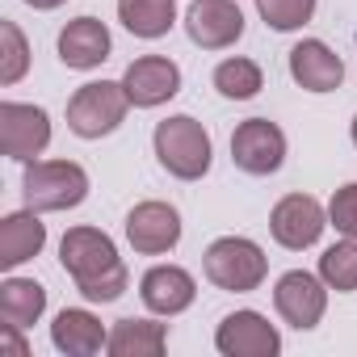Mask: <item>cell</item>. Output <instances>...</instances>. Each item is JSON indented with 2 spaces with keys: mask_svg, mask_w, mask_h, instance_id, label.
Instances as JSON below:
<instances>
[{
  "mask_svg": "<svg viewBox=\"0 0 357 357\" xmlns=\"http://www.w3.org/2000/svg\"><path fill=\"white\" fill-rule=\"evenodd\" d=\"M215 349L223 357H278L282 336L261 311H231L215 328Z\"/></svg>",
  "mask_w": 357,
  "mask_h": 357,
  "instance_id": "10",
  "label": "cell"
},
{
  "mask_svg": "<svg viewBox=\"0 0 357 357\" xmlns=\"http://www.w3.org/2000/svg\"><path fill=\"white\" fill-rule=\"evenodd\" d=\"M328 227V211L311 198V194H286L273 211H269V236L290 248V252H303V248H315L319 236Z\"/></svg>",
  "mask_w": 357,
  "mask_h": 357,
  "instance_id": "8",
  "label": "cell"
},
{
  "mask_svg": "<svg viewBox=\"0 0 357 357\" xmlns=\"http://www.w3.org/2000/svg\"><path fill=\"white\" fill-rule=\"evenodd\" d=\"M202 273L211 286L231 290V294H252L261 290L265 273H269V257L257 240L248 236H219L206 252H202Z\"/></svg>",
  "mask_w": 357,
  "mask_h": 357,
  "instance_id": "3",
  "label": "cell"
},
{
  "mask_svg": "<svg viewBox=\"0 0 357 357\" xmlns=\"http://www.w3.org/2000/svg\"><path fill=\"white\" fill-rule=\"evenodd\" d=\"M118 22L135 38H164L176 26V5L172 0H118Z\"/></svg>",
  "mask_w": 357,
  "mask_h": 357,
  "instance_id": "21",
  "label": "cell"
},
{
  "mask_svg": "<svg viewBox=\"0 0 357 357\" xmlns=\"http://www.w3.org/2000/svg\"><path fill=\"white\" fill-rule=\"evenodd\" d=\"M139 298H143V307H147L151 315L172 319V315H181V311L194 307L198 282H194V273L181 269V265H151V269L139 278Z\"/></svg>",
  "mask_w": 357,
  "mask_h": 357,
  "instance_id": "13",
  "label": "cell"
},
{
  "mask_svg": "<svg viewBox=\"0 0 357 357\" xmlns=\"http://www.w3.org/2000/svg\"><path fill=\"white\" fill-rule=\"evenodd\" d=\"M30 9H38V13H51V9H59V5H68V0H26Z\"/></svg>",
  "mask_w": 357,
  "mask_h": 357,
  "instance_id": "27",
  "label": "cell"
},
{
  "mask_svg": "<svg viewBox=\"0 0 357 357\" xmlns=\"http://www.w3.org/2000/svg\"><path fill=\"white\" fill-rule=\"evenodd\" d=\"M328 227H336L344 240H357V181L340 185L328 202Z\"/></svg>",
  "mask_w": 357,
  "mask_h": 357,
  "instance_id": "26",
  "label": "cell"
},
{
  "mask_svg": "<svg viewBox=\"0 0 357 357\" xmlns=\"http://www.w3.org/2000/svg\"><path fill=\"white\" fill-rule=\"evenodd\" d=\"M122 89L135 109H155L181 93V68L164 55H143L122 72Z\"/></svg>",
  "mask_w": 357,
  "mask_h": 357,
  "instance_id": "14",
  "label": "cell"
},
{
  "mask_svg": "<svg viewBox=\"0 0 357 357\" xmlns=\"http://www.w3.org/2000/svg\"><path fill=\"white\" fill-rule=\"evenodd\" d=\"M231 160L248 176H273L286 164V135L269 118H248L231 135Z\"/></svg>",
  "mask_w": 357,
  "mask_h": 357,
  "instance_id": "6",
  "label": "cell"
},
{
  "mask_svg": "<svg viewBox=\"0 0 357 357\" xmlns=\"http://www.w3.org/2000/svg\"><path fill=\"white\" fill-rule=\"evenodd\" d=\"M315 5L319 0H257V13L269 30L290 34V30H303L315 17Z\"/></svg>",
  "mask_w": 357,
  "mask_h": 357,
  "instance_id": "25",
  "label": "cell"
},
{
  "mask_svg": "<svg viewBox=\"0 0 357 357\" xmlns=\"http://www.w3.org/2000/svg\"><path fill=\"white\" fill-rule=\"evenodd\" d=\"M109 51H114V38H109L105 22H97V17H76L59 30V59L72 72L101 68L109 59Z\"/></svg>",
  "mask_w": 357,
  "mask_h": 357,
  "instance_id": "15",
  "label": "cell"
},
{
  "mask_svg": "<svg viewBox=\"0 0 357 357\" xmlns=\"http://www.w3.org/2000/svg\"><path fill=\"white\" fill-rule=\"evenodd\" d=\"M0 139H5V155L17 164L38 160L51 147V118L43 105L26 101H0Z\"/></svg>",
  "mask_w": 357,
  "mask_h": 357,
  "instance_id": "7",
  "label": "cell"
},
{
  "mask_svg": "<svg viewBox=\"0 0 357 357\" xmlns=\"http://www.w3.org/2000/svg\"><path fill=\"white\" fill-rule=\"evenodd\" d=\"M126 240L139 257H164L181 244V215L168 202H139L126 215Z\"/></svg>",
  "mask_w": 357,
  "mask_h": 357,
  "instance_id": "12",
  "label": "cell"
},
{
  "mask_svg": "<svg viewBox=\"0 0 357 357\" xmlns=\"http://www.w3.org/2000/svg\"><path fill=\"white\" fill-rule=\"evenodd\" d=\"M185 34L202 51H227L244 38V13L236 0H194L185 13Z\"/></svg>",
  "mask_w": 357,
  "mask_h": 357,
  "instance_id": "11",
  "label": "cell"
},
{
  "mask_svg": "<svg viewBox=\"0 0 357 357\" xmlns=\"http://www.w3.org/2000/svg\"><path fill=\"white\" fill-rule=\"evenodd\" d=\"M151 147H155V160L164 164V172H172L176 181H202L211 172V155H215L211 135L190 114L164 118L151 135Z\"/></svg>",
  "mask_w": 357,
  "mask_h": 357,
  "instance_id": "2",
  "label": "cell"
},
{
  "mask_svg": "<svg viewBox=\"0 0 357 357\" xmlns=\"http://www.w3.org/2000/svg\"><path fill=\"white\" fill-rule=\"evenodd\" d=\"M130 109V97L122 89V80H93L80 84L68 101V130L80 139H105L122 126Z\"/></svg>",
  "mask_w": 357,
  "mask_h": 357,
  "instance_id": "5",
  "label": "cell"
},
{
  "mask_svg": "<svg viewBox=\"0 0 357 357\" xmlns=\"http://www.w3.org/2000/svg\"><path fill=\"white\" fill-rule=\"evenodd\" d=\"M273 307H278V315H282L290 328L311 332V328L324 319V311H328V286H324L319 273L290 269V273H282L278 286H273Z\"/></svg>",
  "mask_w": 357,
  "mask_h": 357,
  "instance_id": "9",
  "label": "cell"
},
{
  "mask_svg": "<svg viewBox=\"0 0 357 357\" xmlns=\"http://www.w3.org/2000/svg\"><path fill=\"white\" fill-rule=\"evenodd\" d=\"M349 135H353V147H357V118H353V130H349Z\"/></svg>",
  "mask_w": 357,
  "mask_h": 357,
  "instance_id": "28",
  "label": "cell"
},
{
  "mask_svg": "<svg viewBox=\"0 0 357 357\" xmlns=\"http://www.w3.org/2000/svg\"><path fill=\"white\" fill-rule=\"evenodd\" d=\"M47 244V223L38 219V211H13L0 219V269H17L26 261H34Z\"/></svg>",
  "mask_w": 357,
  "mask_h": 357,
  "instance_id": "17",
  "label": "cell"
},
{
  "mask_svg": "<svg viewBox=\"0 0 357 357\" xmlns=\"http://www.w3.org/2000/svg\"><path fill=\"white\" fill-rule=\"evenodd\" d=\"M47 311V290L34 278H5L0 282V319L13 328H34Z\"/></svg>",
  "mask_w": 357,
  "mask_h": 357,
  "instance_id": "20",
  "label": "cell"
},
{
  "mask_svg": "<svg viewBox=\"0 0 357 357\" xmlns=\"http://www.w3.org/2000/svg\"><path fill=\"white\" fill-rule=\"evenodd\" d=\"M215 89L227 97V101H252L261 89H265V76H261V63L244 59V55H231L215 68Z\"/></svg>",
  "mask_w": 357,
  "mask_h": 357,
  "instance_id": "22",
  "label": "cell"
},
{
  "mask_svg": "<svg viewBox=\"0 0 357 357\" xmlns=\"http://www.w3.org/2000/svg\"><path fill=\"white\" fill-rule=\"evenodd\" d=\"M30 72V43L17 22H0V84L13 89Z\"/></svg>",
  "mask_w": 357,
  "mask_h": 357,
  "instance_id": "24",
  "label": "cell"
},
{
  "mask_svg": "<svg viewBox=\"0 0 357 357\" xmlns=\"http://www.w3.org/2000/svg\"><path fill=\"white\" fill-rule=\"evenodd\" d=\"M105 340H109V328L84 307H63L51 324V344L68 357H93L105 349Z\"/></svg>",
  "mask_w": 357,
  "mask_h": 357,
  "instance_id": "18",
  "label": "cell"
},
{
  "mask_svg": "<svg viewBox=\"0 0 357 357\" xmlns=\"http://www.w3.org/2000/svg\"><path fill=\"white\" fill-rule=\"evenodd\" d=\"M168 349V324H155V319H118L109 328V340H105V353L109 357H160Z\"/></svg>",
  "mask_w": 357,
  "mask_h": 357,
  "instance_id": "19",
  "label": "cell"
},
{
  "mask_svg": "<svg viewBox=\"0 0 357 357\" xmlns=\"http://www.w3.org/2000/svg\"><path fill=\"white\" fill-rule=\"evenodd\" d=\"M59 265L76 282L84 303H114L130 286V273L118 257V244L97 227H72L59 240Z\"/></svg>",
  "mask_w": 357,
  "mask_h": 357,
  "instance_id": "1",
  "label": "cell"
},
{
  "mask_svg": "<svg viewBox=\"0 0 357 357\" xmlns=\"http://www.w3.org/2000/svg\"><path fill=\"white\" fill-rule=\"evenodd\" d=\"M26 206L38 215L72 211L89 198V172L76 160H30L22 176Z\"/></svg>",
  "mask_w": 357,
  "mask_h": 357,
  "instance_id": "4",
  "label": "cell"
},
{
  "mask_svg": "<svg viewBox=\"0 0 357 357\" xmlns=\"http://www.w3.org/2000/svg\"><path fill=\"white\" fill-rule=\"evenodd\" d=\"M290 80H294L298 89H307V93H332V89H340V80H344V63H340V55H336L328 43L303 38V43L290 51Z\"/></svg>",
  "mask_w": 357,
  "mask_h": 357,
  "instance_id": "16",
  "label": "cell"
},
{
  "mask_svg": "<svg viewBox=\"0 0 357 357\" xmlns=\"http://www.w3.org/2000/svg\"><path fill=\"white\" fill-rule=\"evenodd\" d=\"M319 278H324L328 290L353 294V290H357V240H340V244L324 248V257H319Z\"/></svg>",
  "mask_w": 357,
  "mask_h": 357,
  "instance_id": "23",
  "label": "cell"
}]
</instances>
